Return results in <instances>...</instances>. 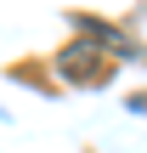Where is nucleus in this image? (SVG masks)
Here are the masks:
<instances>
[{
    "instance_id": "obj_1",
    "label": "nucleus",
    "mask_w": 147,
    "mask_h": 153,
    "mask_svg": "<svg viewBox=\"0 0 147 153\" xmlns=\"http://www.w3.org/2000/svg\"><path fill=\"white\" fill-rule=\"evenodd\" d=\"M130 108H136V114H147V97H136V102H130Z\"/></svg>"
}]
</instances>
